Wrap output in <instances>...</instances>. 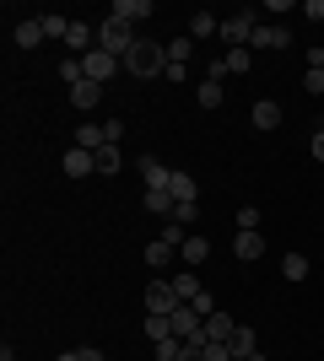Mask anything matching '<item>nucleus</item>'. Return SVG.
<instances>
[{
    "label": "nucleus",
    "mask_w": 324,
    "mask_h": 361,
    "mask_svg": "<svg viewBox=\"0 0 324 361\" xmlns=\"http://www.w3.org/2000/svg\"><path fill=\"white\" fill-rule=\"evenodd\" d=\"M124 71L136 75V81H152V75H162L168 71V44H152V38H136V49L124 54Z\"/></svg>",
    "instance_id": "f257e3e1"
},
{
    "label": "nucleus",
    "mask_w": 324,
    "mask_h": 361,
    "mask_svg": "<svg viewBox=\"0 0 324 361\" xmlns=\"http://www.w3.org/2000/svg\"><path fill=\"white\" fill-rule=\"evenodd\" d=\"M97 49H103V54H114V60H124V54L136 49V27H124V22L103 16V22H97Z\"/></svg>",
    "instance_id": "f03ea898"
},
{
    "label": "nucleus",
    "mask_w": 324,
    "mask_h": 361,
    "mask_svg": "<svg viewBox=\"0 0 324 361\" xmlns=\"http://www.w3.org/2000/svg\"><path fill=\"white\" fill-rule=\"evenodd\" d=\"M254 16H260V11H232L227 22H222V44H227V49H248V32L260 27Z\"/></svg>",
    "instance_id": "7ed1b4c3"
},
{
    "label": "nucleus",
    "mask_w": 324,
    "mask_h": 361,
    "mask_svg": "<svg viewBox=\"0 0 324 361\" xmlns=\"http://www.w3.org/2000/svg\"><path fill=\"white\" fill-rule=\"evenodd\" d=\"M168 318H173V340H184V345H189V340H195V334L205 329V318L195 313V307H189V302H179V307H173Z\"/></svg>",
    "instance_id": "20e7f679"
},
{
    "label": "nucleus",
    "mask_w": 324,
    "mask_h": 361,
    "mask_svg": "<svg viewBox=\"0 0 324 361\" xmlns=\"http://www.w3.org/2000/svg\"><path fill=\"white\" fill-rule=\"evenodd\" d=\"M287 44H292V32L276 27V22H260V27L248 32V49H270V54H276V49H287Z\"/></svg>",
    "instance_id": "39448f33"
},
{
    "label": "nucleus",
    "mask_w": 324,
    "mask_h": 361,
    "mask_svg": "<svg viewBox=\"0 0 324 361\" xmlns=\"http://www.w3.org/2000/svg\"><path fill=\"white\" fill-rule=\"evenodd\" d=\"M173 307H179L173 281H152V286H146V313H173Z\"/></svg>",
    "instance_id": "423d86ee"
},
{
    "label": "nucleus",
    "mask_w": 324,
    "mask_h": 361,
    "mask_svg": "<svg viewBox=\"0 0 324 361\" xmlns=\"http://www.w3.org/2000/svg\"><path fill=\"white\" fill-rule=\"evenodd\" d=\"M114 22H124V27H140L146 16H152V0H114Z\"/></svg>",
    "instance_id": "0eeeda50"
},
{
    "label": "nucleus",
    "mask_w": 324,
    "mask_h": 361,
    "mask_svg": "<svg viewBox=\"0 0 324 361\" xmlns=\"http://www.w3.org/2000/svg\"><path fill=\"white\" fill-rule=\"evenodd\" d=\"M60 167H65V178H87V173H97V157H92V151H81V146H71Z\"/></svg>",
    "instance_id": "6e6552de"
},
{
    "label": "nucleus",
    "mask_w": 324,
    "mask_h": 361,
    "mask_svg": "<svg viewBox=\"0 0 324 361\" xmlns=\"http://www.w3.org/2000/svg\"><path fill=\"white\" fill-rule=\"evenodd\" d=\"M81 65H87V81H97V87H103L108 75L119 71V60H114V54H103V49H92V54H87Z\"/></svg>",
    "instance_id": "1a4fd4ad"
},
{
    "label": "nucleus",
    "mask_w": 324,
    "mask_h": 361,
    "mask_svg": "<svg viewBox=\"0 0 324 361\" xmlns=\"http://www.w3.org/2000/svg\"><path fill=\"white\" fill-rule=\"evenodd\" d=\"M11 38H16V49H38L44 44V22H38V16H22L11 27Z\"/></svg>",
    "instance_id": "9d476101"
},
{
    "label": "nucleus",
    "mask_w": 324,
    "mask_h": 361,
    "mask_svg": "<svg viewBox=\"0 0 324 361\" xmlns=\"http://www.w3.org/2000/svg\"><path fill=\"white\" fill-rule=\"evenodd\" d=\"M168 178H173V167H162L157 157H140V183L146 189H168Z\"/></svg>",
    "instance_id": "9b49d317"
},
{
    "label": "nucleus",
    "mask_w": 324,
    "mask_h": 361,
    "mask_svg": "<svg viewBox=\"0 0 324 361\" xmlns=\"http://www.w3.org/2000/svg\"><path fill=\"white\" fill-rule=\"evenodd\" d=\"M232 329H238V324H232V318L222 313V307H216V313L205 318V340H211V345H227V340H232Z\"/></svg>",
    "instance_id": "f8f14e48"
},
{
    "label": "nucleus",
    "mask_w": 324,
    "mask_h": 361,
    "mask_svg": "<svg viewBox=\"0 0 324 361\" xmlns=\"http://www.w3.org/2000/svg\"><path fill=\"white\" fill-rule=\"evenodd\" d=\"M227 350H232V356H254V350H260V334L248 329V324H238L232 340H227Z\"/></svg>",
    "instance_id": "ddd939ff"
},
{
    "label": "nucleus",
    "mask_w": 324,
    "mask_h": 361,
    "mask_svg": "<svg viewBox=\"0 0 324 361\" xmlns=\"http://www.w3.org/2000/svg\"><path fill=\"white\" fill-rule=\"evenodd\" d=\"M232 254H238V259H260V254H265V232H238Z\"/></svg>",
    "instance_id": "4468645a"
},
{
    "label": "nucleus",
    "mask_w": 324,
    "mask_h": 361,
    "mask_svg": "<svg viewBox=\"0 0 324 361\" xmlns=\"http://www.w3.org/2000/svg\"><path fill=\"white\" fill-rule=\"evenodd\" d=\"M276 124H281V103L260 97V103H254V130H276Z\"/></svg>",
    "instance_id": "2eb2a0df"
},
{
    "label": "nucleus",
    "mask_w": 324,
    "mask_h": 361,
    "mask_svg": "<svg viewBox=\"0 0 324 361\" xmlns=\"http://www.w3.org/2000/svg\"><path fill=\"white\" fill-rule=\"evenodd\" d=\"M76 146H81V151H92V157H97V151L108 146V135H103V124H81V130H76Z\"/></svg>",
    "instance_id": "dca6fc26"
},
{
    "label": "nucleus",
    "mask_w": 324,
    "mask_h": 361,
    "mask_svg": "<svg viewBox=\"0 0 324 361\" xmlns=\"http://www.w3.org/2000/svg\"><path fill=\"white\" fill-rule=\"evenodd\" d=\"M168 195H173V200H195L200 189H195V178H189L184 167H173V178H168Z\"/></svg>",
    "instance_id": "f3484780"
},
{
    "label": "nucleus",
    "mask_w": 324,
    "mask_h": 361,
    "mask_svg": "<svg viewBox=\"0 0 324 361\" xmlns=\"http://www.w3.org/2000/svg\"><path fill=\"white\" fill-rule=\"evenodd\" d=\"M168 259H173V243L168 238H152V243H146V264H152V270H168Z\"/></svg>",
    "instance_id": "a211bd4d"
},
{
    "label": "nucleus",
    "mask_w": 324,
    "mask_h": 361,
    "mask_svg": "<svg viewBox=\"0 0 324 361\" xmlns=\"http://www.w3.org/2000/svg\"><path fill=\"white\" fill-rule=\"evenodd\" d=\"M205 259H211V243H205L200 232H189L184 238V264H205Z\"/></svg>",
    "instance_id": "6ab92c4d"
},
{
    "label": "nucleus",
    "mask_w": 324,
    "mask_h": 361,
    "mask_svg": "<svg viewBox=\"0 0 324 361\" xmlns=\"http://www.w3.org/2000/svg\"><path fill=\"white\" fill-rule=\"evenodd\" d=\"M146 340H152V345L157 340H173V318L168 313H146Z\"/></svg>",
    "instance_id": "aec40b11"
},
{
    "label": "nucleus",
    "mask_w": 324,
    "mask_h": 361,
    "mask_svg": "<svg viewBox=\"0 0 324 361\" xmlns=\"http://www.w3.org/2000/svg\"><path fill=\"white\" fill-rule=\"evenodd\" d=\"M281 281H308V259L303 254H281Z\"/></svg>",
    "instance_id": "412c9836"
},
{
    "label": "nucleus",
    "mask_w": 324,
    "mask_h": 361,
    "mask_svg": "<svg viewBox=\"0 0 324 361\" xmlns=\"http://www.w3.org/2000/svg\"><path fill=\"white\" fill-rule=\"evenodd\" d=\"M211 32H222V22H216L211 11H195V16H189V38H211Z\"/></svg>",
    "instance_id": "4be33fe9"
},
{
    "label": "nucleus",
    "mask_w": 324,
    "mask_h": 361,
    "mask_svg": "<svg viewBox=\"0 0 324 361\" xmlns=\"http://www.w3.org/2000/svg\"><path fill=\"white\" fill-rule=\"evenodd\" d=\"M173 205H179V200H173L168 189H146V211L152 216H173Z\"/></svg>",
    "instance_id": "5701e85b"
},
{
    "label": "nucleus",
    "mask_w": 324,
    "mask_h": 361,
    "mask_svg": "<svg viewBox=\"0 0 324 361\" xmlns=\"http://www.w3.org/2000/svg\"><path fill=\"white\" fill-rule=\"evenodd\" d=\"M97 97H103V87H97V81H81V87H71V103H76V108H97Z\"/></svg>",
    "instance_id": "b1692460"
},
{
    "label": "nucleus",
    "mask_w": 324,
    "mask_h": 361,
    "mask_svg": "<svg viewBox=\"0 0 324 361\" xmlns=\"http://www.w3.org/2000/svg\"><path fill=\"white\" fill-rule=\"evenodd\" d=\"M222 60H227V75H244L248 65H254V49H227Z\"/></svg>",
    "instance_id": "393cba45"
},
{
    "label": "nucleus",
    "mask_w": 324,
    "mask_h": 361,
    "mask_svg": "<svg viewBox=\"0 0 324 361\" xmlns=\"http://www.w3.org/2000/svg\"><path fill=\"white\" fill-rule=\"evenodd\" d=\"M189 54H195V38H189V32L168 44V65H189Z\"/></svg>",
    "instance_id": "a878e982"
},
{
    "label": "nucleus",
    "mask_w": 324,
    "mask_h": 361,
    "mask_svg": "<svg viewBox=\"0 0 324 361\" xmlns=\"http://www.w3.org/2000/svg\"><path fill=\"white\" fill-rule=\"evenodd\" d=\"M195 103L200 108H222V81H200V87H195Z\"/></svg>",
    "instance_id": "bb28decb"
},
{
    "label": "nucleus",
    "mask_w": 324,
    "mask_h": 361,
    "mask_svg": "<svg viewBox=\"0 0 324 361\" xmlns=\"http://www.w3.org/2000/svg\"><path fill=\"white\" fill-rule=\"evenodd\" d=\"M168 221H179V226H195V221H200V205H195V200H179Z\"/></svg>",
    "instance_id": "cd10ccee"
},
{
    "label": "nucleus",
    "mask_w": 324,
    "mask_h": 361,
    "mask_svg": "<svg viewBox=\"0 0 324 361\" xmlns=\"http://www.w3.org/2000/svg\"><path fill=\"white\" fill-rule=\"evenodd\" d=\"M173 291H179V302H195V297H200V281H195V275H173Z\"/></svg>",
    "instance_id": "c85d7f7f"
},
{
    "label": "nucleus",
    "mask_w": 324,
    "mask_h": 361,
    "mask_svg": "<svg viewBox=\"0 0 324 361\" xmlns=\"http://www.w3.org/2000/svg\"><path fill=\"white\" fill-rule=\"evenodd\" d=\"M303 87H308V97H324V65H308V71H303Z\"/></svg>",
    "instance_id": "c756f323"
},
{
    "label": "nucleus",
    "mask_w": 324,
    "mask_h": 361,
    "mask_svg": "<svg viewBox=\"0 0 324 361\" xmlns=\"http://www.w3.org/2000/svg\"><path fill=\"white\" fill-rule=\"evenodd\" d=\"M97 173H119V146H103V151H97Z\"/></svg>",
    "instance_id": "7c9ffc66"
},
{
    "label": "nucleus",
    "mask_w": 324,
    "mask_h": 361,
    "mask_svg": "<svg viewBox=\"0 0 324 361\" xmlns=\"http://www.w3.org/2000/svg\"><path fill=\"white\" fill-rule=\"evenodd\" d=\"M254 226H260V211H254V205H244V211H238V232H254Z\"/></svg>",
    "instance_id": "2f4dec72"
},
{
    "label": "nucleus",
    "mask_w": 324,
    "mask_h": 361,
    "mask_svg": "<svg viewBox=\"0 0 324 361\" xmlns=\"http://www.w3.org/2000/svg\"><path fill=\"white\" fill-rule=\"evenodd\" d=\"M189 307H195V313H200V318H211V313H216V297H211V291H200V297L189 302Z\"/></svg>",
    "instance_id": "473e14b6"
},
{
    "label": "nucleus",
    "mask_w": 324,
    "mask_h": 361,
    "mask_svg": "<svg viewBox=\"0 0 324 361\" xmlns=\"http://www.w3.org/2000/svg\"><path fill=\"white\" fill-rule=\"evenodd\" d=\"M162 238H168L173 248H184V238H189V232H184V226H179V221H168V226H162Z\"/></svg>",
    "instance_id": "72a5a7b5"
},
{
    "label": "nucleus",
    "mask_w": 324,
    "mask_h": 361,
    "mask_svg": "<svg viewBox=\"0 0 324 361\" xmlns=\"http://www.w3.org/2000/svg\"><path fill=\"white\" fill-rule=\"evenodd\" d=\"M103 135H108V146H119V140H124V124H119V119H108V124H103Z\"/></svg>",
    "instance_id": "f704fd0d"
},
{
    "label": "nucleus",
    "mask_w": 324,
    "mask_h": 361,
    "mask_svg": "<svg viewBox=\"0 0 324 361\" xmlns=\"http://www.w3.org/2000/svg\"><path fill=\"white\" fill-rule=\"evenodd\" d=\"M205 361H232V350H227V345H211V340H205Z\"/></svg>",
    "instance_id": "c9c22d12"
},
{
    "label": "nucleus",
    "mask_w": 324,
    "mask_h": 361,
    "mask_svg": "<svg viewBox=\"0 0 324 361\" xmlns=\"http://www.w3.org/2000/svg\"><path fill=\"white\" fill-rule=\"evenodd\" d=\"M303 16H313V22H324V0H303Z\"/></svg>",
    "instance_id": "e433bc0d"
},
{
    "label": "nucleus",
    "mask_w": 324,
    "mask_h": 361,
    "mask_svg": "<svg viewBox=\"0 0 324 361\" xmlns=\"http://www.w3.org/2000/svg\"><path fill=\"white\" fill-rule=\"evenodd\" d=\"M313 162H324V124L313 130Z\"/></svg>",
    "instance_id": "4c0bfd02"
},
{
    "label": "nucleus",
    "mask_w": 324,
    "mask_h": 361,
    "mask_svg": "<svg viewBox=\"0 0 324 361\" xmlns=\"http://www.w3.org/2000/svg\"><path fill=\"white\" fill-rule=\"evenodd\" d=\"M76 361H103V350H97V345H81V350H76Z\"/></svg>",
    "instance_id": "58836bf2"
},
{
    "label": "nucleus",
    "mask_w": 324,
    "mask_h": 361,
    "mask_svg": "<svg viewBox=\"0 0 324 361\" xmlns=\"http://www.w3.org/2000/svg\"><path fill=\"white\" fill-rule=\"evenodd\" d=\"M54 361H76V350H65V356H54Z\"/></svg>",
    "instance_id": "ea45409f"
},
{
    "label": "nucleus",
    "mask_w": 324,
    "mask_h": 361,
    "mask_svg": "<svg viewBox=\"0 0 324 361\" xmlns=\"http://www.w3.org/2000/svg\"><path fill=\"white\" fill-rule=\"evenodd\" d=\"M0 361H11V345H6V350H0Z\"/></svg>",
    "instance_id": "a19ab883"
}]
</instances>
